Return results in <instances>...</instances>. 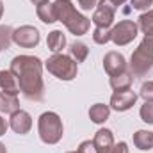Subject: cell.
I'll list each match as a JSON object with an SVG mask.
<instances>
[{
	"mask_svg": "<svg viewBox=\"0 0 153 153\" xmlns=\"http://www.w3.org/2000/svg\"><path fill=\"white\" fill-rule=\"evenodd\" d=\"M53 9H55V18L57 22L64 23V27L75 34V36H84L89 32L91 29V20L85 18L84 14H80L75 9V5L71 4V0H55L53 2Z\"/></svg>",
	"mask_w": 153,
	"mask_h": 153,
	"instance_id": "7a4b0ae2",
	"label": "cell"
},
{
	"mask_svg": "<svg viewBox=\"0 0 153 153\" xmlns=\"http://www.w3.org/2000/svg\"><path fill=\"white\" fill-rule=\"evenodd\" d=\"M13 43V29L9 25H0V50H7Z\"/></svg>",
	"mask_w": 153,
	"mask_h": 153,
	"instance_id": "603a6c76",
	"label": "cell"
},
{
	"mask_svg": "<svg viewBox=\"0 0 153 153\" xmlns=\"http://www.w3.org/2000/svg\"><path fill=\"white\" fill-rule=\"evenodd\" d=\"M9 70L14 73L20 91L27 100L41 102L45 98V82H43V62L34 55H16L11 61Z\"/></svg>",
	"mask_w": 153,
	"mask_h": 153,
	"instance_id": "6da1fadb",
	"label": "cell"
},
{
	"mask_svg": "<svg viewBox=\"0 0 153 153\" xmlns=\"http://www.w3.org/2000/svg\"><path fill=\"white\" fill-rule=\"evenodd\" d=\"M38 132L45 144H57L64 134L62 119L55 112H43L38 119Z\"/></svg>",
	"mask_w": 153,
	"mask_h": 153,
	"instance_id": "277c9868",
	"label": "cell"
},
{
	"mask_svg": "<svg viewBox=\"0 0 153 153\" xmlns=\"http://www.w3.org/2000/svg\"><path fill=\"white\" fill-rule=\"evenodd\" d=\"M134 144L135 148L146 152V150H152L153 148V132L150 130H137L134 134Z\"/></svg>",
	"mask_w": 153,
	"mask_h": 153,
	"instance_id": "e0dca14e",
	"label": "cell"
},
{
	"mask_svg": "<svg viewBox=\"0 0 153 153\" xmlns=\"http://www.w3.org/2000/svg\"><path fill=\"white\" fill-rule=\"evenodd\" d=\"M137 102V93H134L132 89L126 91H116L111 98V109H114L117 112H125L128 109H132Z\"/></svg>",
	"mask_w": 153,
	"mask_h": 153,
	"instance_id": "30bf717a",
	"label": "cell"
},
{
	"mask_svg": "<svg viewBox=\"0 0 153 153\" xmlns=\"http://www.w3.org/2000/svg\"><path fill=\"white\" fill-rule=\"evenodd\" d=\"M66 153H76V152H66Z\"/></svg>",
	"mask_w": 153,
	"mask_h": 153,
	"instance_id": "e575fe53",
	"label": "cell"
},
{
	"mask_svg": "<svg viewBox=\"0 0 153 153\" xmlns=\"http://www.w3.org/2000/svg\"><path fill=\"white\" fill-rule=\"evenodd\" d=\"M39 30L32 25H22L13 30V41L22 48H34L39 45Z\"/></svg>",
	"mask_w": 153,
	"mask_h": 153,
	"instance_id": "52a82bcc",
	"label": "cell"
},
{
	"mask_svg": "<svg viewBox=\"0 0 153 153\" xmlns=\"http://www.w3.org/2000/svg\"><path fill=\"white\" fill-rule=\"evenodd\" d=\"M0 89L4 93H9V94H18L20 93L18 80H16V76L11 70H0Z\"/></svg>",
	"mask_w": 153,
	"mask_h": 153,
	"instance_id": "4fadbf2b",
	"label": "cell"
},
{
	"mask_svg": "<svg viewBox=\"0 0 153 153\" xmlns=\"http://www.w3.org/2000/svg\"><path fill=\"white\" fill-rule=\"evenodd\" d=\"M111 27H96L93 30V39L96 45H105L111 41Z\"/></svg>",
	"mask_w": 153,
	"mask_h": 153,
	"instance_id": "7402d4cb",
	"label": "cell"
},
{
	"mask_svg": "<svg viewBox=\"0 0 153 153\" xmlns=\"http://www.w3.org/2000/svg\"><path fill=\"white\" fill-rule=\"evenodd\" d=\"M0 153H7V148H5V144H2V143H0Z\"/></svg>",
	"mask_w": 153,
	"mask_h": 153,
	"instance_id": "d6a6232c",
	"label": "cell"
},
{
	"mask_svg": "<svg viewBox=\"0 0 153 153\" xmlns=\"http://www.w3.org/2000/svg\"><path fill=\"white\" fill-rule=\"evenodd\" d=\"M34 5H39V4H43V2H48V0H30Z\"/></svg>",
	"mask_w": 153,
	"mask_h": 153,
	"instance_id": "1f68e13d",
	"label": "cell"
},
{
	"mask_svg": "<svg viewBox=\"0 0 153 153\" xmlns=\"http://www.w3.org/2000/svg\"><path fill=\"white\" fill-rule=\"evenodd\" d=\"M94 146L98 148V153H109L111 148L114 146V135L109 128H100L96 134H94V139H93Z\"/></svg>",
	"mask_w": 153,
	"mask_h": 153,
	"instance_id": "7c38bea8",
	"label": "cell"
},
{
	"mask_svg": "<svg viewBox=\"0 0 153 153\" xmlns=\"http://www.w3.org/2000/svg\"><path fill=\"white\" fill-rule=\"evenodd\" d=\"M132 80H134L132 71H125V73H121V75L111 76L109 84H111V87H112L114 91H126V89H130Z\"/></svg>",
	"mask_w": 153,
	"mask_h": 153,
	"instance_id": "d6986e66",
	"label": "cell"
},
{
	"mask_svg": "<svg viewBox=\"0 0 153 153\" xmlns=\"http://www.w3.org/2000/svg\"><path fill=\"white\" fill-rule=\"evenodd\" d=\"M20 111V100H18V94H9V93H4L0 91V112L4 114H13Z\"/></svg>",
	"mask_w": 153,
	"mask_h": 153,
	"instance_id": "5bb4252c",
	"label": "cell"
},
{
	"mask_svg": "<svg viewBox=\"0 0 153 153\" xmlns=\"http://www.w3.org/2000/svg\"><path fill=\"white\" fill-rule=\"evenodd\" d=\"M109 114H111V107L105 105V103H96V105H93V107L89 109V117H91V121L96 123V125L105 123V121L109 119Z\"/></svg>",
	"mask_w": 153,
	"mask_h": 153,
	"instance_id": "ac0fdd59",
	"label": "cell"
},
{
	"mask_svg": "<svg viewBox=\"0 0 153 153\" xmlns=\"http://www.w3.org/2000/svg\"><path fill=\"white\" fill-rule=\"evenodd\" d=\"M111 2H112V4H114L116 7H119V5H123V4H125V2H128V0H111Z\"/></svg>",
	"mask_w": 153,
	"mask_h": 153,
	"instance_id": "4dcf8cb0",
	"label": "cell"
},
{
	"mask_svg": "<svg viewBox=\"0 0 153 153\" xmlns=\"http://www.w3.org/2000/svg\"><path fill=\"white\" fill-rule=\"evenodd\" d=\"M139 114H141V119L144 123L153 125V102H144V105L141 107Z\"/></svg>",
	"mask_w": 153,
	"mask_h": 153,
	"instance_id": "cb8c5ba5",
	"label": "cell"
},
{
	"mask_svg": "<svg viewBox=\"0 0 153 153\" xmlns=\"http://www.w3.org/2000/svg\"><path fill=\"white\" fill-rule=\"evenodd\" d=\"M46 46L48 50H52L53 53H61L62 48L66 46V36L61 30H52L46 38Z\"/></svg>",
	"mask_w": 153,
	"mask_h": 153,
	"instance_id": "2e32d148",
	"label": "cell"
},
{
	"mask_svg": "<svg viewBox=\"0 0 153 153\" xmlns=\"http://www.w3.org/2000/svg\"><path fill=\"white\" fill-rule=\"evenodd\" d=\"M78 5H80L84 11H91V9L96 5V0H78Z\"/></svg>",
	"mask_w": 153,
	"mask_h": 153,
	"instance_id": "f1b7e54d",
	"label": "cell"
},
{
	"mask_svg": "<svg viewBox=\"0 0 153 153\" xmlns=\"http://www.w3.org/2000/svg\"><path fill=\"white\" fill-rule=\"evenodd\" d=\"M139 29L144 32V36H153V9L148 13H143L139 16Z\"/></svg>",
	"mask_w": 153,
	"mask_h": 153,
	"instance_id": "44dd1931",
	"label": "cell"
},
{
	"mask_svg": "<svg viewBox=\"0 0 153 153\" xmlns=\"http://www.w3.org/2000/svg\"><path fill=\"white\" fill-rule=\"evenodd\" d=\"M139 32V25L132 20H121L117 25H114V29L111 30V41L116 46H126L128 43H132L137 38Z\"/></svg>",
	"mask_w": 153,
	"mask_h": 153,
	"instance_id": "8992f818",
	"label": "cell"
},
{
	"mask_svg": "<svg viewBox=\"0 0 153 153\" xmlns=\"http://www.w3.org/2000/svg\"><path fill=\"white\" fill-rule=\"evenodd\" d=\"M2 14H4V2L0 0V20H2Z\"/></svg>",
	"mask_w": 153,
	"mask_h": 153,
	"instance_id": "836d02e7",
	"label": "cell"
},
{
	"mask_svg": "<svg viewBox=\"0 0 153 153\" xmlns=\"http://www.w3.org/2000/svg\"><path fill=\"white\" fill-rule=\"evenodd\" d=\"M130 71L134 76H148L153 71V36H144L132 53Z\"/></svg>",
	"mask_w": 153,
	"mask_h": 153,
	"instance_id": "3957f363",
	"label": "cell"
},
{
	"mask_svg": "<svg viewBox=\"0 0 153 153\" xmlns=\"http://www.w3.org/2000/svg\"><path fill=\"white\" fill-rule=\"evenodd\" d=\"M68 50H70V57L75 61L76 64H78V62H84V61L87 59V55H89V48H87V45H84L82 41H73Z\"/></svg>",
	"mask_w": 153,
	"mask_h": 153,
	"instance_id": "ffe728a7",
	"label": "cell"
},
{
	"mask_svg": "<svg viewBox=\"0 0 153 153\" xmlns=\"http://www.w3.org/2000/svg\"><path fill=\"white\" fill-rule=\"evenodd\" d=\"M7 126H9V125H7V121L0 116V135H4V134L7 132Z\"/></svg>",
	"mask_w": 153,
	"mask_h": 153,
	"instance_id": "f546056e",
	"label": "cell"
},
{
	"mask_svg": "<svg viewBox=\"0 0 153 153\" xmlns=\"http://www.w3.org/2000/svg\"><path fill=\"white\" fill-rule=\"evenodd\" d=\"M139 96L144 100V102H153V80H148L141 85V91H139Z\"/></svg>",
	"mask_w": 153,
	"mask_h": 153,
	"instance_id": "d4e9b609",
	"label": "cell"
},
{
	"mask_svg": "<svg viewBox=\"0 0 153 153\" xmlns=\"http://www.w3.org/2000/svg\"><path fill=\"white\" fill-rule=\"evenodd\" d=\"M36 14L43 23H55L57 18H55V9H53V4L48 0V2H43L36 5Z\"/></svg>",
	"mask_w": 153,
	"mask_h": 153,
	"instance_id": "9a60e30c",
	"label": "cell"
},
{
	"mask_svg": "<svg viewBox=\"0 0 153 153\" xmlns=\"http://www.w3.org/2000/svg\"><path fill=\"white\" fill-rule=\"evenodd\" d=\"M9 126L13 128L14 134L25 135L32 128V117H30V114L27 111H22L20 109V111H16V112L11 114V117H9Z\"/></svg>",
	"mask_w": 153,
	"mask_h": 153,
	"instance_id": "8fae6325",
	"label": "cell"
},
{
	"mask_svg": "<svg viewBox=\"0 0 153 153\" xmlns=\"http://www.w3.org/2000/svg\"><path fill=\"white\" fill-rule=\"evenodd\" d=\"M45 68L48 70V73H52L53 76L64 82L73 80L78 73V64L70 55H64V53H53L52 57H48V61L45 62Z\"/></svg>",
	"mask_w": 153,
	"mask_h": 153,
	"instance_id": "5b68a950",
	"label": "cell"
},
{
	"mask_svg": "<svg viewBox=\"0 0 153 153\" xmlns=\"http://www.w3.org/2000/svg\"><path fill=\"white\" fill-rule=\"evenodd\" d=\"M103 68L109 73V76H116V75H121V73L128 71L126 59L123 57V53L114 52V50L109 52V53H105V57H103Z\"/></svg>",
	"mask_w": 153,
	"mask_h": 153,
	"instance_id": "9c48e42d",
	"label": "cell"
},
{
	"mask_svg": "<svg viewBox=\"0 0 153 153\" xmlns=\"http://www.w3.org/2000/svg\"><path fill=\"white\" fill-rule=\"evenodd\" d=\"M76 153H98V148L93 141H82L76 148Z\"/></svg>",
	"mask_w": 153,
	"mask_h": 153,
	"instance_id": "484cf974",
	"label": "cell"
},
{
	"mask_svg": "<svg viewBox=\"0 0 153 153\" xmlns=\"http://www.w3.org/2000/svg\"><path fill=\"white\" fill-rule=\"evenodd\" d=\"M130 4H132L134 9H137V11H144V9H148V7L153 4V0H130Z\"/></svg>",
	"mask_w": 153,
	"mask_h": 153,
	"instance_id": "4316f807",
	"label": "cell"
},
{
	"mask_svg": "<svg viewBox=\"0 0 153 153\" xmlns=\"http://www.w3.org/2000/svg\"><path fill=\"white\" fill-rule=\"evenodd\" d=\"M116 7L111 0H100L98 2V7L94 9V14H93V23L96 27H111L114 23V18H116Z\"/></svg>",
	"mask_w": 153,
	"mask_h": 153,
	"instance_id": "ba28073f",
	"label": "cell"
},
{
	"mask_svg": "<svg viewBox=\"0 0 153 153\" xmlns=\"http://www.w3.org/2000/svg\"><path fill=\"white\" fill-rule=\"evenodd\" d=\"M109 153H128V146H126V143H117L111 148Z\"/></svg>",
	"mask_w": 153,
	"mask_h": 153,
	"instance_id": "83f0119b",
	"label": "cell"
}]
</instances>
